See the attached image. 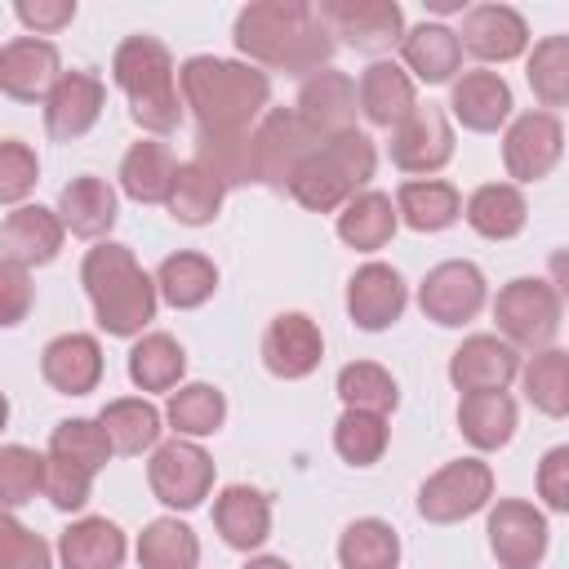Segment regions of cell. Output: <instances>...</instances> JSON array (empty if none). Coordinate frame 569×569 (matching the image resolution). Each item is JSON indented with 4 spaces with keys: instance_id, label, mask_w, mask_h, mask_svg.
I'll return each mask as SVG.
<instances>
[{
    "instance_id": "cell-1",
    "label": "cell",
    "mask_w": 569,
    "mask_h": 569,
    "mask_svg": "<svg viewBox=\"0 0 569 569\" xmlns=\"http://www.w3.org/2000/svg\"><path fill=\"white\" fill-rule=\"evenodd\" d=\"M249 67H271L284 76H316L333 58V36L307 0H253L236 13L231 31Z\"/></svg>"
},
{
    "instance_id": "cell-2",
    "label": "cell",
    "mask_w": 569,
    "mask_h": 569,
    "mask_svg": "<svg viewBox=\"0 0 569 569\" xmlns=\"http://www.w3.org/2000/svg\"><path fill=\"white\" fill-rule=\"evenodd\" d=\"M178 98L191 107L196 133H249L267 111L271 80L249 62L196 53L178 67Z\"/></svg>"
},
{
    "instance_id": "cell-3",
    "label": "cell",
    "mask_w": 569,
    "mask_h": 569,
    "mask_svg": "<svg viewBox=\"0 0 569 569\" xmlns=\"http://www.w3.org/2000/svg\"><path fill=\"white\" fill-rule=\"evenodd\" d=\"M80 284L89 293L98 329L111 338H138L156 320V280L138 267L129 244L98 240L80 262Z\"/></svg>"
},
{
    "instance_id": "cell-4",
    "label": "cell",
    "mask_w": 569,
    "mask_h": 569,
    "mask_svg": "<svg viewBox=\"0 0 569 569\" xmlns=\"http://www.w3.org/2000/svg\"><path fill=\"white\" fill-rule=\"evenodd\" d=\"M111 76L120 93L129 98L133 120L147 133H173L182 120V98H178V67L173 53L156 36H124L111 53Z\"/></svg>"
},
{
    "instance_id": "cell-5",
    "label": "cell",
    "mask_w": 569,
    "mask_h": 569,
    "mask_svg": "<svg viewBox=\"0 0 569 569\" xmlns=\"http://www.w3.org/2000/svg\"><path fill=\"white\" fill-rule=\"evenodd\" d=\"M373 169H378V151H373L369 133L347 129V133H333V138L316 142L302 156V164L289 178V196L311 213H333L356 191L369 187Z\"/></svg>"
},
{
    "instance_id": "cell-6",
    "label": "cell",
    "mask_w": 569,
    "mask_h": 569,
    "mask_svg": "<svg viewBox=\"0 0 569 569\" xmlns=\"http://www.w3.org/2000/svg\"><path fill=\"white\" fill-rule=\"evenodd\" d=\"M560 293L551 280H538V276H520L511 284L498 289L493 298V320H498V333L502 342L511 347H525V351H547L560 333Z\"/></svg>"
},
{
    "instance_id": "cell-7",
    "label": "cell",
    "mask_w": 569,
    "mask_h": 569,
    "mask_svg": "<svg viewBox=\"0 0 569 569\" xmlns=\"http://www.w3.org/2000/svg\"><path fill=\"white\" fill-rule=\"evenodd\" d=\"M493 498V471L480 458H458L431 471L418 489V516L431 525H458L476 511H485Z\"/></svg>"
},
{
    "instance_id": "cell-8",
    "label": "cell",
    "mask_w": 569,
    "mask_h": 569,
    "mask_svg": "<svg viewBox=\"0 0 569 569\" xmlns=\"http://www.w3.org/2000/svg\"><path fill=\"white\" fill-rule=\"evenodd\" d=\"M147 485H151V493H156L164 507L191 511V507H200V502L209 498V489H213V458H209L196 440L173 436V440H164V445L151 449Z\"/></svg>"
},
{
    "instance_id": "cell-9",
    "label": "cell",
    "mask_w": 569,
    "mask_h": 569,
    "mask_svg": "<svg viewBox=\"0 0 569 569\" xmlns=\"http://www.w3.org/2000/svg\"><path fill=\"white\" fill-rule=\"evenodd\" d=\"M316 13L329 36H342L360 53H387L405 36V9L396 0H320Z\"/></svg>"
},
{
    "instance_id": "cell-10",
    "label": "cell",
    "mask_w": 569,
    "mask_h": 569,
    "mask_svg": "<svg viewBox=\"0 0 569 569\" xmlns=\"http://www.w3.org/2000/svg\"><path fill=\"white\" fill-rule=\"evenodd\" d=\"M489 289H485V271L467 258H449L440 267H431L418 284V307L427 320L445 325V329H458L467 320L480 316Z\"/></svg>"
},
{
    "instance_id": "cell-11",
    "label": "cell",
    "mask_w": 569,
    "mask_h": 569,
    "mask_svg": "<svg viewBox=\"0 0 569 569\" xmlns=\"http://www.w3.org/2000/svg\"><path fill=\"white\" fill-rule=\"evenodd\" d=\"M249 147H253V182L289 187L293 169H298L302 156L316 147V138H311L307 124L293 116V107H271V111H262V120L249 129Z\"/></svg>"
},
{
    "instance_id": "cell-12",
    "label": "cell",
    "mask_w": 569,
    "mask_h": 569,
    "mask_svg": "<svg viewBox=\"0 0 569 569\" xmlns=\"http://www.w3.org/2000/svg\"><path fill=\"white\" fill-rule=\"evenodd\" d=\"M489 551L498 556L502 569H533L542 556H547V516L525 502V498H502L493 511H489Z\"/></svg>"
},
{
    "instance_id": "cell-13",
    "label": "cell",
    "mask_w": 569,
    "mask_h": 569,
    "mask_svg": "<svg viewBox=\"0 0 569 569\" xmlns=\"http://www.w3.org/2000/svg\"><path fill=\"white\" fill-rule=\"evenodd\" d=\"M565 151V129L556 120V111H525L511 120L507 138H502V164L516 182H538L560 164Z\"/></svg>"
},
{
    "instance_id": "cell-14",
    "label": "cell",
    "mask_w": 569,
    "mask_h": 569,
    "mask_svg": "<svg viewBox=\"0 0 569 569\" xmlns=\"http://www.w3.org/2000/svg\"><path fill=\"white\" fill-rule=\"evenodd\" d=\"M356 111H360V102H356V80H351L347 71H333V67L307 76L302 89H298V102H293V116L307 124V133H311L316 142L356 129Z\"/></svg>"
},
{
    "instance_id": "cell-15",
    "label": "cell",
    "mask_w": 569,
    "mask_h": 569,
    "mask_svg": "<svg viewBox=\"0 0 569 569\" xmlns=\"http://www.w3.org/2000/svg\"><path fill=\"white\" fill-rule=\"evenodd\" d=\"M453 160V129L449 116L427 102L413 107L396 129H391V164L405 173H436Z\"/></svg>"
},
{
    "instance_id": "cell-16",
    "label": "cell",
    "mask_w": 569,
    "mask_h": 569,
    "mask_svg": "<svg viewBox=\"0 0 569 569\" xmlns=\"http://www.w3.org/2000/svg\"><path fill=\"white\" fill-rule=\"evenodd\" d=\"M107 107V84L93 71H62L44 93V129L58 142L84 138Z\"/></svg>"
},
{
    "instance_id": "cell-17",
    "label": "cell",
    "mask_w": 569,
    "mask_h": 569,
    "mask_svg": "<svg viewBox=\"0 0 569 569\" xmlns=\"http://www.w3.org/2000/svg\"><path fill=\"white\" fill-rule=\"evenodd\" d=\"M320 356H325V333L302 311H280L262 333V365L284 382L316 373Z\"/></svg>"
},
{
    "instance_id": "cell-18",
    "label": "cell",
    "mask_w": 569,
    "mask_h": 569,
    "mask_svg": "<svg viewBox=\"0 0 569 569\" xmlns=\"http://www.w3.org/2000/svg\"><path fill=\"white\" fill-rule=\"evenodd\" d=\"M520 373V351L502 342L498 333H471L462 347L449 356V382L471 396V391H507Z\"/></svg>"
},
{
    "instance_id": "cell-19",
    "label": "cell",
    "mask_w": 569,
    "mask_h": 569,
    "mask_svg": "<svg viewBox=\"0 0 569 569\" xmlns=\"http://www.w3.org/2000/svg\"><path fill=\"white\" fill-rule=\"evenodd\" d=\"M405 302H409V289H405L400 271L387 267V262H365V267L347 280V316H351V325L365 329V333L391 329V325L405 316Z\"/></svg>"
},
{
    "instance_id": "cell-20",
    "label": "cell",
    "mask_w": 569,
    "mask_h": 569,
    "mask_svg": "<svg viewBox=\"0 0 569 569\" xmlns=\"http://www.w3.org/2000/svg\"><path fill=\"white\" fill-rule=\"evenodd\" d=\"M58 76H62V58L53 40L18 36L0 49V93H9L13 102H44Z\"/></svg>"
},
{
    "instance_id": "cell-21",
    "label": "cell",
    "mask_w": 569,
    "mask_h": 569,
    "mask_svg": "<svg viewBox=\"0 0 569 569\" xmlns=\"http://www.w3.org/2000/svg\"><path fill=\"white\" fill-rule=\"evenodd\" d=\"M453 36H458V49H467L480 62H511L529 44V27L511 4H476V9H467L462 13V31H453Z\"/></svg>"
},
{
    "instance_id": "cell-22",
    "label": "cell",
    "mask_w": 569,
    "mask_h": 569,
    "mask_svg": "<svg viewBox=\"0 0 569 569\" xmlns=\"http://www.w3.org/2000/svg\"><path fill=\"white\" fill-rule=\"evenodd\" d=\"M62 222H58V209H44V204H18L4 222H0V258L18 262V267H44L58 258L62 249Z\"/></svg>"
},
{
    "instance_id": "cell-23",
    "label": "cell",
    "mask_w": 569,
    "mask_h": 569,
    "mask_svg": "<svg viewBox=\"0 0 569 569\" xmlns=\"http://www.w3.org/2000/svg\"><path fill=\"white\" fill-rule=\"evenodd\" d=\"M40 378L62 396H89L102 382V347L93 333H62L40 351Z\"/></svg>"
},
{
    "instance_id": "cell-24",
    "label": "cell",
    "mask_w": 569,
    "mask_h": 569,
    "mask_svg": "<svg viewBox=\"0 0 569 569\" xmlns=\"http://www.w3.org/2000/svg\"><path fill=\"white\" fill-rule=\"evenodd\" d=\"M213 529L236 551L262 547L271 538V498L253 485H227L213 498Z\"/></svg>"
},
{
    "instance_id": "cell-25",
    "label": "cell",
    "mask_w": 569,
    "mask_h": 569,
    "mask_svg": "<svg viewBox=\"0 0 569 569\" xmlns=\"http://www.w3.org/2000/svg\"><path fill=\"white\" fill-rule=\"evenodd\" d=\"M449 111L471 133H493L511 116V89L498 71H462L449 89Z\"/></svg>"
},
{
    "instance_id": "cell-26",
    "label": "cell",
    "mask_w": 569,
    "mask_h": 569,
    "mask_svg": "<svg viewBox=\"0 0 569 569\" xmlns=\"http://www.w3.org/2000/svg\"><path fill=\"white\" fill-rule=\"evenodd\" d=\"M58 222L80 240H102L116 227V187L93 173L71 178L58 196Z\"/></svg>"
},
{
    "instance_id": "cell-27",
    "label": "cell",
    "mask_w": 569,
    "mask_h": 569,
    "mask_svg": "<svg viewBox=\"0 0 569 569\" xmlns=\"http://www.w3.org/2000/svg\"><path fill=\"white\" fill-rule=\"evenodd\" d=\"M356 102H360V111H365L369 124L396 129V124L418 107V93H413V80H409L405 67H396V62H373V67L360 71Z\"/></svg>"
},
{
    "instance_id": "cell-28",
    "label": "cell",
    "mask_w": 569,
    "mask_h": 569,
    "mask_svg": "<svg viewBox=\"0 0 569 569\" xmlns=\"http://www.w3.org/2000/svg\"><path fill=\"white\" fill-rule=\"evenodd\" d=\"M62 569H120L124 565V533L107 516H84L62 529L58 538Z\"/></svg>"
},
{
    "instance_id": "cell-29",
    "label": "cell",
    "mask_w": 569,
    "mask_h": 569,
    "mask_svg": "<svg viewBox=\"0 0 569 569\" xmlns=\"http://www.w3.org/2000/svg\"><path fill=\"white\" fill-rule=\"evenodd\" d=\"M400 58H405V71H413L422 84H445L462 67L458 36L445 22H418V27H409L400 36Z\"/></svg>"
},
{
    "instance_id": "cell-30",
    "label": "cell",
    "mask_w": 569,
    "mask_h": 569,
    "mask_svg": "<svg viewBox=\"0 0 569 569\" xmlns=\"http://www.w3.org/2000/svg\"><path fill=\"white\" fill-rule=\"evenodd\" d=\"M462 213V196L445 178H409L396 191V218L413 231H445Z\"/></svg>"
},
{
    "instance_id": "cell-31",
    "label": "cell",
    "mask_w": 569,
    "mask_h": 569,
    "mask_svg": "<svg viewBox=\"0 0 569 569\" xmlns=\"http://www.w3.org/2000/svg\"><path fill=\"white\" fill-rule=\"evenodd\" d=\"M222 196H227V187H222V178H218L213 169H204L200 160H182V164L173 169L164 209H169L182 227H204V222L218 218Z\"/></svg>"
},
{
    "instance_id": "cell-32",
    "label": "cell",
    "mask_w": 569,
    "mask_h": 569,
    "mask_svg": "<svg viewBox=\"0 0 569 569\" xmlns=\"http://www.w3.org/2000/svg\"><path fill=\"white\" fill-rule=\"evenodd\" d=\"M467 222L476 236L485 240H511L525 231V218H529V204L520 196L516 182H485L467 196Z\"/></svg>"
},
{
    "instance_id": "cell-33",
    "label": "cell",
    "mask_w": 569,
    "mask_h": 569,
    "mask_svg": "<svg viewBox=\"0 0 569 569\" xmlns=\"http://www.w3.org/2000/svg\"><path fill=\"white\" fill-rule=\"evenodd\" d=\"M458 431L471 449L489 453L516 436V400L507 391H471L458 405Z\"/></svg>"
},
{
    "instance_id": "cell-34",
    "label": "cell",
    "mask_w": 569,
    "mask_h": 569,
    "mask_svg": "<svg viewBox=\"0 0 569 569\" xmlns=\"http://www.w3.org/2000/svg\"><path fill=\"white\" fill-rule=\"evenodd\" d=\"M107 440H111V453H124V458H138L142 449H156L160 445V409L142 396H124V400H107L102 413H98Z\"/></svg>"
},
{
    "instance_id": "cell-35",
    "label": "cell",
    "mask_w": 569,
    "mask_h": 569,
    "mask_svg": "<svg viewBox=\"0 0 569 569\" xmlns=\"http://www.w3.org/2000/svg\"><path fill=\"white\" fill-rule=\"evenodd\" d=\"M173 169H178V160H173V151L164 142H156V138L133 142L124 151V160H120V191L129 200H138V204H164Z\"/></svg>"
},
{
    "instance_id": "cell-36",
    "label": "cell",
    "mask_w": 569,
    "mask_h": 569,
    "mask_svg": "<svg viewBox=\"0 0 569 569\" xmlns=\"http://www.w3.org/2000/svg\"><path fill=\"white\" fill-rule=\"evenodd\" d=\"M213 289H218V267H213L204 253H191V249L169 253V258L160 262V271H156V293H160L169 307H178V311L204 307V302L213 298Z\"/></svg>"
},
{
    "instance_id": "cell-37",
    "label": "cell",
    "mask_w": 569,
    "mask_h": 569,
    "mask_svg": "<svg viewBox=\"0 0 569 569\" xmlns=\"http://www.w3.org/2000/svg\"><path fill=\"white\" fill-rule=\"evenodd\" d=\"M396 222L400 218H396L391 196H382V191H356L342 204V213H338V240L351 244V249H360V253H373V249H382L396 236Z\"/></svg>"
},
{
    "instance_id": "cell-38",
    "label": "cell",
    "mask_w": 569,
    "mask_h": 569,
    "mask_svg": "<svg viewBox=\"0 0 569 569\" xmlns=\"http://www.w3.org/2000/svg\"><path fill=\"white\" fill-rule=\"evenodd\" d=\"M187 373V351L169 333H138L129 347V382L138 391H173Z\"/></svg>"
},
{
    "instance_id": "cell-39",
    "label": "cell",
    "mask_w": 569,
    "mask_h": 569,
    "mask_svg": "<svg viewBox=\"0 0 569 569\" xmlns=\"http://www.w3.org/2000/svg\"><path fill=\"white\" fill-rule=\"evenodd\" d=\"M164 422H169L173 436H182V440L213 436V431L227 422V396H222L218 387H209V382H187V387L169 391Z\"/></svg>"
},
{
    "instance_id": "cell-40",
    "label": "cell",
    "mask_w": 569,
    "mask_h": 569,
    "mask_svg": "<svg viewBox=\"0 0 569 569\" xmlns=\"http://www.w3.org/2000/svg\"><path fill=\"white\" fill-rule=\"evenodd\" d=\"M138 565L142 569H196L200 538L178 516H160L138 533Z\"/></svg>"
},
{
    "instance_id": "cell-41",
    "label": "cell",
    "mask_w": 569,
    "mask_h": 569,
    "mask_svg": "<svg viewBox=\"0 0 569 569\" xmlns=\"http://www.w3.org/2000/svg\"><path fill=\"white\" fill-rule=\"evenodd\" d=\"M338 565L342 569H396L400 565V538L387 520L365 516L351 520L338 538Z\"/></svg>"
},
{
    "instance_id": "cell-42",
    "label": "cell",
    "mask_w": 569,
    "mask_h": 569,
    "mask_svg": "<svg viewBox=\"0 0 569 569\" xmlns=\"http://www.w3.org/2000/svg\"><path fill=\"white\" fill-rule=\"evenodd\" d=\"M525 382V396L533 409H542L547 418H565L569 413V356L560 347L533 351L529 365H520L516 373Z\"/></svg>"
},
{
    "instance_id": "cell-43",
    "label": "cell",
    "mask_w": 569,
    "mask_h": 569,
    "mask_svg": "<svg viewBox=\"0 0 569 569\" xmlns=\"http://www.w3.org/2000/svg\"><path fill=\"white\" fill-rule=\"evenodd\" d=\"M338 400L347 409H365V413H391L400 405V387L396 378L373 365V360H356V365H342L338 369Z\"/></svg>"
},
{
    "instance_id": "cell-44",
    "label": "cell",
    "mask_w": 569,
    "mask_h": 569,
    "mask_svg": "<svg viewBox=\"0 0 569 569\" xmlns=\"http://www.w3.org/2000/svg\"><path fill=\"white\" fill-rule=\"evenodd\" d=\"M387 440H391V427H387L382 413L342 409V418L333 422V449L351 467H373L387 453Z\"/></svg>"
},
{
    "instance_id": "cell-45",
    "label": "cell",
    "mask_w": 569,
    "mask_h": 569,
    "mask_svg": "<svg viewBox=\"0 0 569 569\" xmlns=\"http://www.w3.org/2000/svg\"><path fill=\"white\" fill-rule=\"evenodd\" d=\"M49 453L62 458V462L84 467L89 476H98L107 467V458H111V440H107V431H102L98 418H67V422L53 427Z\"/></svg>"
},
{
    "instance_id": "cell-46",
    "label": "cell",
    "mask_w": 569,
    "mask_h": 569,
    "mask_svg": "<svg viewBox=\"0 0 569 569\" xmlns=\"http://www.w3.org/2000/svg\"><path fill=\"white\" fill-rule=\"evenodd\" d=\"M529 89L542 107H565L569 102V36H547L529 53Z\"/></svg>"
},
{
    "instance_id": "cell-47",
    "label": "cell",
    "mask_w": 569,
    "mask_h": 569,
    "mask_svg": "<svg viewBox=\"0 0 569 569\" xmlns=\"http://www.w3.org/2000/svg\"><path fill=\"white\" fill-rule=\"evenodd\" d=\"M196 160L222 178V187L253 182V147L249 133H196Z\"/></svg>"
},
{
    "instance_id": "cell-48",
    "label": "cell",
    "mask_w": 569,
    "mask_h": 569,
    "mask_svg": "<svg viewBox=\"0 0 569 569\" xmlns=\"http://www.w3.org/2000/svg\"><path fill=\"white\" fill-rule=\"evenodd\" d=\"M44 489V453L27 445H0V507H27Z\"/></svg>"
},
{
    "instance_id": "cell-49",
    "label": "cell",
    "mask_w": 569,
    "mask_h": 569,
    "mask_svg": "<svg viewBox=\"0 0 569 569\" xmlns=\"http://www.w3.org/2000/svg\"><path fill=\"white\" fill-rule=\"evenodd\" d=\"M40 182V160L27 142L4 138L0 142V204H22Z\"/></svg>"
},
{
    "instance_id": "cell-50",
    "label": "cell",
    "mask_w": 569,
    "mask_h": 569,
    "mask_svg": "<svg viewBox=\"0 0 569 569\" xmlns=\"http://www.w3.org/2000/svg\"><path fill=\"white\" fill-rule=\"evenodd\" d=\"M89 489H93V476L76 462H62L53 453H44V498L58 507V511H80L89 502Z\"/></svg>"
},
{
    "instance_id": "cell-51",
    "label": "cell",
    "mask_w": 569,
    "mask_h": 569,
    "mask_svg": "<svg viewBox=\"0 0 569 569\" xmlns=\"http://www.w3.org/2000/svg\"><path fill=\"white\" fill-rule=\"evenodd\" d=\"M31 302H36V284H31V271L0 258V329H13L31 316Z\"/></svg>"
},
{
    "instance_id": "cell-52",
    "label": "cell",
    "mask_w": 569,
    "mask_h": 569,
    "mask_svg": "<svg viewBox=\"0 0 569 569\" xmlns=\"http://www.w3.org/2000/svg\"><path fill=\"white\" fill-rule=\"evenodd\" d=\"M0 569H53V551H49V542L40 533L18 525L0 547Z\"/></svg>"
},
{
    "instance_id": "cell-53",
    "label": "cell",
    "mask_w": 569,
    "mask_h": 569,
    "mask_svg": "<svg viewBox=\"0 0 569 569\" xmlns=\"http://www.w3.org/2000/svg\"><path fill=\"white\" fill-rule=\"evenodd\" d=\"M18 22L31 31V36H53L62 31L71 18H76V0H18Z\"/></svg>"
},
{
    "instance_id": "cell-54",
    "label": "cell",
    "mask_w": 569,
    "mask_h": 569,
    "mask_svg": "<svg viewBox=\"0 0 569 569\" xmlns=\"http://www.w3.org/2000/svg\"><path fill=\"white\" fill-rule=\"evenodd\" d=\"M538 493L551 511H569V445H556L538 467Z\"/></svg>"
},
{
    "instance_id": "cell-55",
    "label": "cell",
    "mask_w": 569,
    "mask_h": 569,
    "mask_svg": "<svg viewBox=\"0 0 569 569\" xmlns=\"http://www.w3.org/2000/svg\"><path fill=\"white\" fill-rule=\"evenodd\" d=\"M244 569H293L289 560H280V556H253Z\"/></svg>"
},
{
    "instance_id": "cell-56",
    "label": "cell",
    "mask_w": 569,
    "mask_h": 569,
    "mask_svg": "<svg viewBox=\"0 0 569 569\" xmlns=\"http://www.w3.org/2000/svg\"><path fill=\"white\" fill-rule=\"evenodd\" d=\"M13 529H18V520H13V516H9L4 507H0V547H4V538H9Z\"/></svg>"
},
{
    "instance_id": "cell-57",
    "label": "cell",
    "mask_w": 569,
    "mask_h": 569,
    "mask_svg": "<svg viewBox=\"0 0 569 569\" xmlns=\"http://www.w3.org/2000/svg\"><path fill=\"white\" fill-rule=\"evenodd\" d=\"M427 9H436V13H453V9H462V0H427Z\"/></svg>"
},
{
    "instance_id": "cell-58",
    "label": "cell",
    "mask_w": 569,
    "mask_h": 569,
    "mask_svg": "<svg viewBox=\"0 0 569 569\" xmlns=\"http://www.w3.org/2000/svg\"><path fill=\"white\" fill-rule=\"evenodd\" d=\"M4 422H9V400H4V391H0V431H4Z\"/></svg>"
}]
</instances>
